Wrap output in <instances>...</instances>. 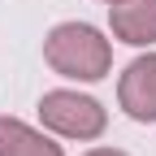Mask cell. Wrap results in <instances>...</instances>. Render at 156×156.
Segmentation results:
<instances>
[{
  "label": "cell",
  "instance_id": "cell-7",
  "mask_svg": "<svg viewBox=\"0 0 156 156\" xmlns=\"http://www.w3.org/2000/svg\"><path fill=\"white\" fill-rule=\"evenodd\" d=\"M108 5H117V0H108Z\"/></svg>",
  "mask_w": 156,
  "mask_h": 156
},
{
  "label": "cell",
  "instance_id": "cell-4",
  "mask_svg": "<svg viewBox=\"0 0 156 156\" xmlns=\"http://www.w3.org/2000/svg\"><path fill=\"white\" fill-rule=\"evenodd\" d=\"M113 35L126 44H152L156 39V0H117L113 13Z\"/></svg>",
  "mask_w": 156,
  "mask_h": 156
},
{
  "label": "cell",
  "instance_id": "cell-3",
  "mask_svg": "<svg viewBox=\"0 0 156 156\" xmlns=\"http://www.w3.org/2000/svg\"><path fill=\"white\" fill-rule=\"evenodd\" d=\"M122 108L134 122H156V56H139L126 74H122Z\"/></svg>",
  "mask_w": 156,
  "mask_h": 156
},
{
  "label": "cell",
  "instance_id": "cell-2",
  "mask_svg": "<svg viewBox=\"0 0 156 156\" xmlns=\"http://www.w3.org/2000/svg\"><path fill=\"white\" fill-rule=\"evenodd\" d=\"M39 117L48 130L65 134V139H95L104 130V108L78 91H48L39 100Z\"/></svg>",
  "mask_w": 156,
  "mask_h": 156
},
{
  "label": "cell",
  "instance_id": "cell-1",
  "mask_svg": "<svg viewBox=\"0 0 156 156\" xmlns=\"http://www.w3.org/2000/svg\"><path fill=\"white\" fill-rule=\"evenodd\" d=\"M44 56H48V65L56 74L83 78V83L104 78L108 74V61H113L108 39L95 26H87V22H61V26H52L48 44H44Z\"/></svg>",
  "mask_w": 156,
  "mask_h": 156
},
{
  "label": "cell",
  "instance_id": "cell-5",
  "mask_svg": "<svg viewBox=\"0 0 156 156\" xmlns=\"http://www.w3.org/2000/svg\"><path fill=\"white\" fill-rule=\"evenodd\" d=\"M0 156H61V147L35 134L17 117H0Z\"/></svg>",
  "mask_w": 156,
  "mask_h": 156
},
{
  "label": "cell",
  "instance_id": "cell-6",
  "mask_svg": "<svg viewBox=\"0 0 156 156\" xmlns=\"http://www.w3.org/2000/svg\"><path fill=\"white\" fill-rule=\"evenodd\" d=\"M87 156H126V152H113V147H100V152H87Z\"/></svg>",
  "mask_w": 156,
  "mask_h": 156
}]
</instances>
